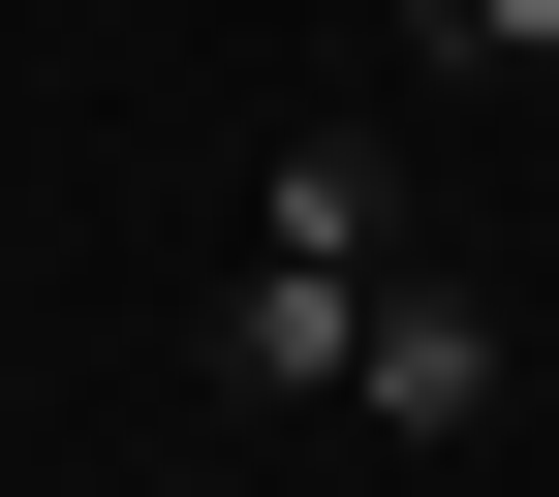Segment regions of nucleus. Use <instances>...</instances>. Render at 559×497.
Here are the masks:
<instances>
[{
  "label": "nucleus",
  "mask_w": 559,
  "mask_h": 497,
  "mask_svg": "<svg viewBox=\"0 0 559 497\" xmlns=\"http://www.w3.org/2000/svg\"><path fill=\"white\" fill-rule=\"evenodd\" d=\"M373 280H404V156H373V125H280V187H249V280H218V404H342Z\"/></svg>",
  "instance_id": "nucleus-1"
},
{
  "label": "nucleus",
  "mask_w": 559,
  "mask_h": 497,
  "mask_svg": "<svg viewBox=\"0 0 559 497\" xmlns=\"http://www.w3.org/2000/svg\"><path fill=\"white\" fill-rule=\"evenodd\" d=\"M498 374H528V342H498V280H466V249H404L373 342H342V404H373V436H498Z\"/></svg>",
  "instance_id": "nucleus-2"
},
{
  "label": "nucleus",
  "mask_w": 559,
  "mask_h": 497,
  "mask_svg": "<svg viewBox=\"0 0 559 497\" xmlns=\"http://www.w3.org/2000/svg\"><path fill=\"white\" fill-rule=\"evenodd\" d=\"M404 62H559V0H404Z\"/></svg>",
  "instance_id": "nucleus-3"
}]
</instances>
